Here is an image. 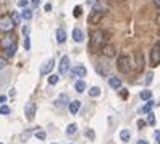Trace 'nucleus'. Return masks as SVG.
I'll return each mask as SVG.
<instances>
[{
  "mask_svg": "<svg viewBox=\"0 0 160 144\" xmlns=\"http://www.w3.org/2000/svg\"><path fill=\"white\" fill-rule=\"evenodd\" d=\"M152 105H154V104H152V102L149 101V102H147V104H146V105H144V107H142V112H144V113H149V112L152 110Z\"/></svg>",
  "mask_w": 160,
  "mask_h": 144,
  "instance_id": "nucleus-27",
  "label": "nucleus"
},
{
  "mask_svg": "<svg viewBox=\"0 0 160 144\" xmlns=\"http://www.w3.org/2000/svg\"><path fill=\"white\" fill-rule=\"evenodd\" d=\"M52 10V5H50V3H47V5H45V11H50Z\"/></svg>",
  "mask_w": 160,
  "mask_h": 144,
  "instance_id": "nucleus-40",
  "label": "nucleus"
},
{
  "mask_svg": "<svg viewBox=\"0 0 160 144\" xmlns=\"http://www.w3.org/2000/svg\"><path fill=\"white\" fill-rule=\"evenodd\" d=\"M79 107H81V102H79V101H73V102H70V112H71L73 115L78 113Z\"/></svg>",
  "mask_w": 160,
  "mask_h": 144,
  "instance_id": "nucleus-14",
  "label": "nucleus"
},
{
  "mask_svg": "<svg viewBox=\"0 0 160 144\" xmlns=\"http://www.w3.org/2000/svg\"><path fill=\"white\" fill-rule=\"evenodd\" d=\"M13 26H15V21H13V18H11V15H3V16L0 18V31L10 33V31L13 29Z\"/></svg>",
  "mask_w": 160,
  "mask_h": 144,
  "instance_id": "nucleus-3",
  "label": "nucleus"
},
{
  "mask_svg": "<svg viewBox=\"0 0 160 144\" xmlns=\"http://www.w3.org/2000/svg\"><path fill=\"white\" fill-rule=\"evenodd\" d=\"M117 68H118V71H121V73H129L131 68H133V63H131L129 57H126V55L120 57L118 62H117Z\"/></svg>",
  "mask_w": 160,
  "mask_h": 144,
  "instance_id": "nucleus-2",
  "label": "nucleus"
},
{
  "mask_svg": "<svg viewBox=\"0 0 160 144\" xmlns=\"http://www.w3.org/2000/svg\"><path fill=\"white\" fill-rule=\"evenodd\" d=\"M5 66H7V60L0 57V68H5Z\"/></svg>",
  "mask_w": 160,
  "mask_h": 144,
  "instance_id": "nucleus-34",
  "label": "nucleus"
},
{
  "mask_svg": "<svg viewBox=\"0 0 160 144\" xmlns=\"http://www.w3.org/2000/svg\"><path fill=\"white\" fill-rule=\"evenodd\" d=\"M74 89H76V93H84V91H86V83L83 81V79H79V81H76V84H74Z\"/></svg>",
  "mask_w": 160,
  "mask_h": 144,
  "instance_id": "nucleus-16",
  "label": "nucleus"
},
{
  "mask_svg": "<svg viewBox=\"0 0 160 144\" xmlns=\"http://www.w3.org/2000/svg\"><path fill=\"white\" fill-rule=\"evenodd\" d=\"M5 52H7V55H8V57H13V55H15V52H16V44H13V46L7 47Z\"/></svg>",
  "mask_w": 160,
  "mask_h": 144,
  "instance_id": "nucleus-20",
  "label": "nucleus"
},
{
  "mask_svg": "<svg viewBox=\"0 0 160 144\" xmlns=\"http://www.w3.org/2000/svg\"><path fill=\"white\" fill-rule=\"evenodd\" d=\"M71 73H73V76H78V78H81V76H86V68L83 66V65H78V66H74L73 70H71Z\"/></svg>",
  "mask_w": 160,
  "mask_h": 144,
  "instance_id": "nucleus-10",
  "label": "nucleus"
},
{
  "mask_svg": "<svg viewBox=\"0 0 160 144\" xmlns=\"http://www.w3.org/2000/svg\"><path fill=\"white\" fill-rule=\"evenodd\" d=\"M120 138H121V141H123V143H128V141H129V131L123 130L121 133H120Z\"/></svg>",
  "mask_w": 160,
  "mask_h": 144,
  "instance_id": "nucleus-24",
  "label": "nucleus"
},
{
  "mask_svg": "<svg viewBox=\"0 0 160 144\" xmlns=\"http://www.w3.org/2000/svg\"><path fill=\"white\" fill-rule=\"evenodd\" d=\"M141 99H142V101H150V99H152V93H150V91H142V93H141Z\"/></svg>",
  "mask_w": 160,
  "mask_h": 144,
  "instance_id": "nucleus-25",
  "label": "nucleus"
},
{
  "mask_svg": "<svg viewBox=\"0 0 160 144\" xmlns=\"http://www.w3.org/2000/svg\"><path fill=\"white\" fill-rule=\"evenodd\" d=\"M76 130H78V126H76L74 123H71V125H68V128H66V134H68V136L74 134V133H76Z\"/></svg>",
  "mask_w": 160,
  "mask_h": 144,
  "instance_id": "nucleus-22",
  "label": "nucleus"
},
{
  "mask_svg": "<svg viewBox=\"0 0 160 144\" xmlns=\"http://www.w3.org/2000/svg\"><path fill=\"white\" fill-rule=\"evenodd\" d=\"M13 44H15V37H13V36H7V37L2 41V47H3V49H7V47L13 46Z\"/></svg>",
  "mask_w": 160,
  "mask_h": 144,
  "instance_id": "nucleus-15",
  "label": "nucleus"
},
{
  "mask_svg": "<svg viewBox=\"0 0 160 144\" xmlns=\"http://www.w3.org/2000/svg\"><path fill=\"white\" fill-rule=\"evenodd\" d=\"M0 144H2V143H0Z\"/></svg>",
  "mask_w": 160,
  "mask_h": 144,
  "instance_id": "nucleus-43",
  "label": "nucleus"
},
{
  "mask_svg": "<svg viewBox=\"0 0 160 144\" xmlns=\"http://www.w3.org/2000/svg\"><path fill=\"white\" fill-rule=\"evenodd\" d=\"M11 18H13V21H15V25H19V21H21V15L18 13V11H11Z\"/></svg>",
  "mask_w": 160,
  "mask_h": 144,
  "instance_id": "nucleus-23",
  "label": "nucleus"
},
{
  "mask_svg": "<svg viewBox=\"0 0 160 144\" xmlns=\"http://www.w3.org/2000/svg\"><path fill=\"white\" fill-rule=\"evenodd\" d=\"M25 115H26V118L29 120H34V115H36V104L34 102H28L26 104V107H25Z\"/></svg>",
  "mask_w": 160,
  "mask_h": 144,
  "instance_id": "nucleus-5",
  "label": "nucleus"
},
{
  "mask_svg": "<svg viewBox=\"0 0 160 144\" xmlns=\"http://www.w3.org/2000/svg\"><path fill=\"white\" fill-rule=\"evenodd\" d=\"M39 3H41V0H33V7L36 8V7H39Z\"/></svg>",
  "mask_w": 160,
  "mask_h": 144,
  "instance_id": "nucleus-36",
  "label": "nucleus"
},
{
  "mask_svg": "<svg viewBox=\"0 0 160 144\" xmlns=\"http://www.w3.org/2000/svg\"><path fill=\"white\" fill-rule=\"evenodd\" d=\"M45 131H36V138L37 139H41V141H44V139H45Z\"/></svg>",
  "mask_w": 160,
  "mask_h": 144,
  "instance_id": "nucleus-29",
  "label": "nucleus"
},
{
  "mask_svg": "<svg viewBox=\"0 0 160 144\" xmlns=\"http://www.w3.org/2000/svg\"><path fill=\"white\" fill-rule=\"evenodd\" d=\"M154 3H155V7L160 10V0H154Z\"/></svg>",
  "mask_w": 160,
  "mask_h": 144,
  "instance_id": "nucleus-38",
  "label": "nucleus"
},
{
  "mask_svg": "<svg viewBox=\"0 0 160 144\" xmlns=\"http://www.w3.org/2000/svg\"><path fill=\"white\" fill-rule=\"evenodd\" d=\"M28 5V0H19V2H18V7H21V8H23V7H26Z\"/></svg>",
  "mask_w": 160,
  "mask_h": 144,
  "instance_id": "nucleus-35",
  "label": "nucleus"
},
{
  "mask_svg": "<svg viewBox=\"0 0 160 144\" xmlns=\"http://www.w3.org/2000/svg\"><path fill=\"white\" fill-rule=\"evenodd\" d=\"M138 144H149L147 141H138Z\"/></svg>",
  "mask_w": 160,
  "mask_h": 144,
  "instance_id": "nucleus-42",
  "label": "nucleus"
},
{
  "mask_svg": "<svg viewBox=\"0 0 160 144\" xmlns=\"http://www.w3.org/2000/svg\"><path fill=\"white\" fill-rule=\"evenodd\" d=\"M58 83V76L57 75H50L49 76V84H57Z\"/></svg>",
  "mask_w": 160,
  "mask_h": 144,
  "instance_id": "nucleus-28",
  "label": "nucleus"
},
{
  "mask_svg": "<svg viewBox=\"0 0 160 144\" xmlns=\"http://www.w3.org/2000/svg\"><path fill=\"white\" fill-rule=\"evenodd\" d=\"M29 47H31L29 37H28V36H25V49H26V50H29Z\"/></svg>",
  "mask_w": 160,
  "mask_h": 144,
  "instance_id": "nucleus-32",
  "label": "nucleus"
},
{
  "mask_svg": "<svg viewBox=\"0 0 160 144\" xmlns=\"http://www.w3.org/2000/svg\"><path fill=\"white\" fill-rule=\"evenodd\" d=\"M103 57H115V54H117V49H115V46H112V44H109V46H103V50H102Z\"/></svg>",
  "mask_w": 160,
  "mask_h": 144,
  "instance_id": "nucleus-8",
  "label": "nucleus"
},
{
  "mask_svg": "<svg viewBox=\"0 0 160 144\" xmlns=\"http://www.w3.org/2000/svg\"><path fill=\"white\" fill-rule=\"evenodd\" d=\"M107 41V33L102 29H95L92 31V37H91V46H92V49H99V47H102L103 44Z\"/></svg>",
  "mask_w": 160,
  "mask_h": 144,
  "instance_id": "nucleus-1",
  "label": "nucleus"
},
{
  "mask_svg": "<svg viewBox=\"0 0 160 144\" xmlns=\"http://www.w3.org/2000/svg\"><path fill=\"white\" fill-rule=\"evenodd\" d=\"M89 96H91V97H97V96H100V87L92 86V87L89 89Z\"/></svg>",
  "mask_w": 160,
  "mask_h": 144,
  "instance_id": "nucleus-19",
  "label": "nucleus"
},
{
  "mask_svg": "<svg viewBox=\"0 0 160 144\" xmlns=\"http://www.w3.org/2000/svg\"><path fill=\"white\" fill-rule=\"evenodd\" d=\"M28 33H29V28H28V26H25V28H23V34H25V36H28Z\"/></svg>",
  "mask_w": 160,
  "mask_h": 144,
  "instance_id": "nucleus-37",
  "label": "nucleus"
},
{
  "mask_svg": "<svg viewBox=\"0 0 160 144\" xmlns=\"http://www.w3.org/2000/svg\"><path fill=\"white\" fill-rule=\"evenodd\" d=\"M55 36H57V42L58 44H63L66 41V33H65V29H62V28H58V29H57V34H55Z\"/></svg>",
  "mask_w": 160,
  "mask_h": 144,
  "instance_id": "nucleus-12",
  "label": "nucleus"
},
{
  "mask_svg": "<svg viewBox=\"0 0 160 144\" xmlns=\"http://www.w3.org/2000/svg\"><path fill=\"white\" fill-rule=\"evenodd\" d=\"M144 125H146V122H142V120H139V122H138V126H144Z\"/></svg>",
  "mask_w": 160,
  "mask_h": 144,
  "instance_id": "nucleus-41",
  "label": "nucleus"
},
{
  "mask_svg": "<svg viewBox=\"0 0 160 144\" xmlns=\"http://www.w3.org/2000/svg\"><path fill=\"white\" fill-rule=\"evenodd\" d=\"M160 63V42H157L150 50V65L152 66H157Z\"/></svg>",
  "mask_w": 160,
  "mask_h": 144,
  "instance_id": "nucleus-4",
  "label": "nucleus"
},
{
  "mask_svg": "<svg viewBox=\"0 0 160 144\" xmlns=\"http://www.w3.org/2000/svg\"><path fill=\"white\" fill-rule=\"evenodd\" d=\"M102 15H103V11H97V13L94 11V13L89 16V23H91V25H92V23H97L99 19L102 18Z\"/></svg>",
  "mask_w": 160,
  "mask_h": 144,
  "instance_id": "nucleus-17",
  "label": "nucleus"
},
{
  "mask_svg": "<svg viewBox=\"0 0 160 144\" xmlns=\"http://www.w3.org/2000/svg\"><path fill=\"white\" fill-rule=\"evenodd\" d=\"M68 70H70V57H66V55H63V57H62V60H60L58 71H60V75H65V73H68Z\"/></svg>",
  "mask_w": 160,
  "mask_h": 144,
  "instance_id": "nucleus-6",
  "label": "nucleus"
},
{
  "mask_svg": "<svg viewBox=\"0 0 160 144\" xmlns=\"http://www.w3.org/2000/svg\"><path fill=\"white\" fill-rule=\"evenodd\" d=\"M5 101H7V97H5V96H0V104H3Z\"/></svg>",
  "mask_w": 160,
  "mask_h": 144,
  "instance_id": "nucleus-39",
  "label": "nucleus"
},
{
  "mask_svg": "<svg viewBox=\"0 0 160 144\" xmlns=\"http://www.w3.org/2000/svg\"><path fill=\"white\" fill-rule=\"evenodd\" d=\"M109 84L113 87V89H118V87H121V79L117 78V76H112L109 79Z\"/></svg>",
  "mask_w": 160,
  "mask_h": 144,
  "instance_id": "nucleus-13",
  "label": "nucleus"
},
{
  "mask_svg": "<svg viewBox=\"0 0 160 144\" xmlns=\"http://www.w3.org/2000/svg\"><path fill=\"white\" fill-rule=\"evenodd\" d=\"M79 15H81V7H76V8H74V16L78 18Z\"/></svg>",
  "mask_w": 160,
  "mask_h": 144,
  "instance_id": "nucleus-33",
  "label": "nucleus"
},
{
  "mask_svg": "<svg viewBox=\"0 0 160 144\" xmlns=\"http://www.w3.org/2000/svg\"><path fill=\"white\" fill-rule=\"evenodd\" d=\"M134 57H136V65H134V70H136V71H142V68H144V57L141 55V52H136V54H134Z\"/></svg>",
  "mask_w": 160,
  "mask_h": 144,
  "instance_id": "nucleus-9",
  "label": "nucleus"
},
{
  "mask_svg": "<svg viewBox=\"0 0 160 144\" xmlns=\"http://www.w3.org/2000/svg\"><path fill=\"white\" fill-rule=\"evenodd\" d=\"M0 113H2V115H8L10 113V107L8 105H2V107H0Z\"/></svg>",
  "mask_w": 160,
  "mask_h": 144,
  "instance_id": "nucleus-30",
  "label": "nucleus"
},
{
  "mask_svg": "<svg viewBox=\"0 0 160 144\" xmlns=\"http://www.w3.org/2000/svg\"><path fill=\"white\" fill-rule=\"evenodd\" d=\"M152 76H154V73L149 71V73H147V78H146V84H150L152 83Z\"/></svg>",
  "mask_w": 160,
  "mask_h": 144,
  "instance_id": "nucleus-31",
  "label": "nucleus"
},
{
  "mask_svg": "<svg viewBox=\"0 0 160 144\" xmlns=\"http://www.w3.org/2000/svg\"><path fill=\"white\" fill-rule=\"evenodd\" d=\"M66 102H68V96H66V94H62V96L57 99V105H58V107H65Z\"/></svg>",
  "mask_w": 160,
  "mask_h": 144,
  "instance_id": "nucleus-18",
  "label": "nucleus"
},
{
  "mask_svg": "<svg viewBox=\"0 0 160 144\" xmlns=\"http://www.w3.org/2000/svg\"><path fill=\"white\" fill-rule=\"evenodd\" d=\"M21 16L25 18V19H28V21H29V19L33 18V11H31L29 8H25V10H23V13H21Z\"/></svg>",
  "mask_w": 160,
  "mask_h": 144,
  "instance_id": "nucleus-21",
  "label": "nucleus"
},
{
  "mask_svg": "<svg viewBox=\"0 0 160 144\" xmlns=\"http://www.w3.org/2000/svg\"><path fill=\"white\" fill-rule=\"evenodd\" d=\"M147 123H149V125H155V117H154V113H152V112L147 113Z\"/></svg>",
  "mask_w": 160,
  "mask_h": 144,
  "instance_id": "nucleus-26",
  "label": "nucleus"
},
{
  "mask_svg": "<svg viewBox=\"0 0 160 144\" xmlns=\"http://www.w3.org/2000/svg\"><path fill=\"white\" fill-rule=\"evenodd\" d=\"M54 66H55V60H54V58L47 60V62H45V63H44V65L41 66V73H42V75H49Z\"/></svg>",
  "mask_w": 160,
  "mask_h": 144,
  "instance_id": "nucleus-7",
  "label": "nucleus"
},
{
  "mask_svg": "<svg viewBox=\"0 0 160 144\" xmlns=\"http://www.w3.org/2000/svg\"><path fill=\"white\" fill-rule=\"evenodd\" d=\"M73 39H74V42H83V39H84V33H83V29L74 28V29H73Z\"/></svg>",
  "mask_w": 160,
  "mask_h": 144,
  "instance_id": "nucleus-11",
  "label": "nucleus"
}]
</instances>
